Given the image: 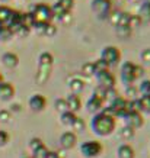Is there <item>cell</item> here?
I'll use <instances>...</instances> for the list:
<instances>
[{"label": "cell", "instance_id": "cell-17", "mask_svg": "<svg viewBox=\"0 0 150 158\" xmlns=\"http://www.w3.org/2000/svg\"><path fill=\"white\" fill-rule=\"evenodd\" d=\"M13 15H15V10L12 7L2 5L0 6V23L3 26H7L9 22L12 20V18H13Z\"/></svg>", "mask_w": 150, "mask_h": 158}, {"label": "cell", "instance_id": "cell-13", "mask_svg": "<svg viewBox=\"0 0 150 158\" xmlns=\"http://www.w3.org/2000/svg\"><path fill=\"white\" fill-rule=\"evenodd\" d=\"M58 142H60V147H61V148L68 151V149H73L76 147V144H77V136H76V134L72 132V131H66V132H63V134L60 135Z\"/></svg>", "mask_w": 150, "mask_h": 158}, {"label": "cell", "instance_id": "cell-20", "mask_svg": "<svg viewBox=\"0 0 150 158\" xmlns=\"http://www.w3.org/2000/svg\"><path fill=\"white\" fill-rule=\"evenodd\" d=\"M76 118H77L76 113L67 110V112H64V113L60 115V123L63 125V126H66V128H72L73 123H74V120H76Z\"/></svg>", "mask_w": 150, "mask_h": 158}, {"label": "cell", "instance_id": "cell-6", "mask_svg": "<svg viewBox=\"0 0 150 158\" xmlns=\"http://www.w3.org/2000/svg\"><path fill=\"white\" fill-rule=\"evenodd\" d=\"M104 112H107V113H109L111 116H114V118H124V116L128 113V109H127V99H124V97H118V99H115L114 102H111V103H108L107 107H104Z\"/></svg>", "mask_w": 150, "mask_h": 158}, {"label": "cell", "instance_id": "cell-41", "mask_svg": "<svg viewBox=\"0 0 150 158\" xmlns=\"http://www.w3.org/2000/svg\"><path fill=\"white\" fill-rule=\"evenodd\" d=\"M47 158H61V157H60V154L55 152V151H48V155H47Z\"/></svg>", "mask_w": 150, "mask_h": 158}, {"label": "cell", "instance_id": "cell-9", "mask_svg": "<svg viewBox=\"0 0 150 158\" xmlns=\"http://www.w3.org/2000/svg\"><path fill=\"white\" fill-rule=\"evenodd\" d=\"M95 80H96V84L99 89L102 90H107V89H112V87H115V76L112 74L109 70H104V71H98L95 74Z\"/></svg>", "mask_w": 150, "mask_h": 158}, {"label": "cell", "instance_id": "cell-1", "mask_svg": "<svg viewBox=\"0 0 150 158\" xmlns=\"http://www.w3.org/2000/svg\"><path fill=\"white\" fill-rule=\"evenodd\" d=\"M117 129V119L107 112H99L90 119V131L96 136L107 138Z\"/></svg>", "mask_w": 150, "mask_h": 158}, {"label": "cell", "instance_id": "cell-23", "mask_svg": "<svg viewBox=\"0 0 150 158\" xmlns=\"http://www.w3.org/2000/svg\"><path fill=\"white\" fill-rule=\"evenodd\" d=\"M102 94H104V100H105V103H111V102H114L115 99L120 97V94H118V91H117L115 87L104 90L102 91Z\"/></svg>", "mask_w": 150, "mask_h": 158}, {"label": "cell", "instance_id": "cell-18", "mask_svg": "<svg viewBox=\"0 0 150 158\" xmlns=\"http://www.w3.org/2000/svg\"><path fill=\"white\" fill-rule=\"evenodd\" d=\"M117 157L118 158H134L136 157V151L134 148L128 144H121L117 148Z\"/></svg>", "mask_w": 150, "mask_h": 158}, {"label": "cell", "instance_id": "cell-45", "mask_svg": "<svg viewBox=\"0 0 150 158\" xmlns=\"http://www.w3.org/2000/svg\"><path fill=\"white\" fill-rule=\"evenodd\" d=\"M3 81V77H2V74H0V83Z\"/></svg>", "mask_w": 150, "mask_h": 158}, {"label": "cell", "instance_id": "cell-32", "mask_svg": "<svg viewBox=\"0 0 150 158\" xmlns=\"http://www.w3.org/2000/svg\"><path fill=\"white\" fill-rule=\"evenodd\" d=\"M48 151L50 149L45 147V145H42L41 148H38L37 151H34V152L31 154V157L32 158H47V155H48Z\"/></svg>", "mask_w": 150, "mask_h": 158}, {"label": "cell", "instance_id": "cell-35", "mask_svg": "<svg viewBox=\"0 0 150 158\" xmlns=\"http://www.w3.org/2000/svg\"><path fill=\"white\" fill-rule=\"evenodd\" d=\"M140 60L144 65H150V48H144L140 52Z\"/></svg>", "mask_w": 150, "mask_h": 158}, {"label": "cell", "instance_id": "cell-25", "mask_svg": "<svg viewBox=\"0 0 150 158\" xmlns=\"http://www.w3.org/2000/svg\"><path fill=\"white\" fill-rule=\"evenodd\" d=\"M139 102H140V113H147L150 115V96H141L139 97Z\"/></svg>", "mask_w": 150, "mask_h": 158}, {"label": "cell", "instance_id": "cell-42", "mask_svg": "<svg viewBox=\"0 0 150 158\" xmlns=\"http://www.w3.org/2000/svg\"><path fill=\"white\" fill-rule=\"evenodd\" d=\"M141 2H143V0H130V5L131 3H141Z\"/></svg>", "mask_w": 150, "mask_h": 158}, {"label": "cell", "instance_id": "cell-33", "mask_svg": "<svg viewBox=\"0 0 150 158\" xmlns=\"http://www.w3.org/2000/svg\"><path fill=\"white\" fill-rule=\"evenodd\" d=\"M12 38H13L12 31H10L7 26H3V29L0 31V41H2V42H6V41H10Z\"/></svg>", "mask_w": 150, "mask_h": 158}, {"label": "cell", "instance_id": "cell-43", "mask_svg": "<svg viewBox=\"0 0 150 158\" xmlns=\"http://www.w3.org/2000/svg\"><path fill=\"white\" fill-rule=\"evenodd\" d=\"M121 3H126V5H130V0H120Z\"/></svg>", "mask_w": 150, "mask_h": 158}, {"label": "cell", "instance_id": "cell-5", "mask_svg": "<svg viewBox=\"0 0 150 158\" xmlns=\"http://www.w3.org/2000/svg\"><path fill=\"white\" fill-rule=\"evenodd\" d=\"M79 151L82 154V157L85 158H98L104 152V145L96 139H90V141H85L80 145Z\"/></svg>", "mask_w": 150, "mask_h": 158}, {"label": "cell", "instance_id": "cell-31", "mask_svg": "<svg viewBox=\"0 0 150 158\" xmlns=\"http://www.w3.org/2000/svg\"><path fill=\"white\" fill-rule=\"evenodd\" d=\"M85 128H86V123H85V120L82 119V118H76V120H74V123H73L72 126V129L73 131H76L77 134H80V132H83L85 131Z\"/></svg>", "mask_w": 150, "mask_h": 158}, {"label": "cell", "instance_id": "cell-46", "mask_svg": "<svg viewBox=\"0 0 150 158\" xmlns=\"http://www.w3.org/2000/svg\"><path fill=\"white\" fill-rule=\"evenodd\" d=\"M2 29H3V25H2V23H0V31H2Z\"/></svg>", "mask_w": 150, "mask_h": 158}, {"label": "cell", "instance_id": "cell-10", "mask_svg": "<svg viewBox=\"0 0 150 158\" xmlns=\"http://www.w3.org/2000/svg\"><path fill=\"white\" fill-rule=\"evenodd\" d=\"M120 77H121V81L127 86H133L134 81L137 80L136 77V64H133L131 61H126L121 65L120 70Z\"/></svg>", "mask_w": 150, "mask_h": 158}, {"label": "cell", "instance_id": "cell-30", "mask_svg": "<svg viewBox=\"0 0 150 158\" xmlns=\"http://www.w3.org/2000/svg\"><path fill=\"white\" fill-rule=\"evenodd\" d=\"M54 107H55V110H57L60 115L68 110L67 109V103H66V99H57L55 103H54Z\"/></svg>", "mask_w": 150, "mask_h": 158}, {"label": "cell", "instance_id": "cell-34", "mask_svg": "<svg viewBox=\"0 0 150 158\" xmlns=\"http://www.w3.org/2000/svg\"><path fill=\"white\" fill-rule=\"evenodd\" d=\"M134 132H136V131H133V129H130V128L124 126V128L120 131V138L124 139V141H128V139H131L134 136Z\"/></svg>", "mask_w": 150, "mask_h": 158}, {"label": "cell", "instance_id": "cell-8", "mask_svg": "<svg viewBox=\"0 0 150 158\" xmlns=\"http://www.w3.org/2000/svg\"><path fill=\"white\" fill-rule=\"evenodd\" d=\"M101 60L108 65V68L115 67L121 61V51L114 47V45H108L102 49L101 52Z\"/></svg>", "mask_w": 150, "mask_h": 158}, {"label": "cell", "instance_id": "cell-22", "mask_svg": "<svg viewBox=\"0 0 150 158\" xmlns=\"http://www.w3.org/2000/svg\"><path fill=\"white\" fill-rule=\"evenodd\" d=\"M122 16H124V12L122 10H118V9H112L111 15L108 16V22L112 25V26H118V25L121 23L122 20Z\"/></svg>", "mask_w": 150, "mask_h": 158}, {"label": "cell", "instance_id": "cell-44", "mask_svg": "<svg viewBox=\"0 0 150 158\" xmlns=\"http://www.w3.org/2000/svg\"><path fill=\"white\" fill-rule=\"evenodd\" d=\"M144 3H147V5H150V0H143Z\"/></svg>", "mask_w": 150, "mask_h": 158}, {"label": "cell", "instance_id": "cell-15", "mask_svg": "<svg viewBox=\"0 0 150 158\" xmlns=\"http://www.w3.org/2000/svg\"><path fill=\"white\" fill-rule=\"evenodd\" d=\"M13 96H15V87L12 86V83H6V81L0 83V99L7 102L10 99H13Z\"/></svg>", "mask_w": 150, "mask_h": 158}, {"label": "cell", "instance_id": "cell-4", "mask_svg": "<svg viewBox=\"0 0 150 158\" xmlns=\"http://www.w3.org/2000/svg\"><path fill=\"white\" fill-rule=\"evenodd\" d=\"M29 13L32 15L35 23H50L53 22V15H51V7L47 3H38L35 5Z\"/></svg>", "mask_w": 150, "mask_h": 158}, {"label": "cell", "instance_id": "cell-3", "mask_svg": "<svg viewBox=\"0 0 150 158\" xmlns=\"http://www.w3.org/2000/svg\"><path fill=\"white\" fill-rule=\"evenodd\" d=\"M112 9H114L112 0H92L90 2L92 13L101 20H107L108 16L111 15Z\"/></svg>", "mask_w": 150, "mask_h": 158}, {"label": "cell", "instance_id": "cell-29", "mask_svg": "<svg viewBox=\"0 0 150 158\" xmlns=\"http://www.w3.org/2000/svg\"><path fill=\"white\" fill-rule=\"evenodd\" d=\"M139 93L141 96H150V80H143L139 86Z\"/></svg>", "mask_w": 150, "mask_h": 158}, {"label": "cell", "instance_id": "cell-37", "mask_svg": "<svg viewBox=\"0 0 150 158\" xmlns=\"http://www.w3.org/2000/svg\"><path fill=\"white\" fill-rule=\"evenodd\" d=\"M10 141V136L6 131H0V147H5Z\"/></svg>", "mask_w": 150, "mask_h": 158}, {"label": "cell", "instance_id": "cell-40", "mask_svg": "<svg viewBox=\"0 0 150 158\" xmlns=\"http://www.w3.org/2000/svg\"><path fill=\"white\" fill-rule=\"evenodd\" d=\"M143 71H144V70H143V67H141V65H137V64H136V77H137V78L143 76Z\"/></svg>", "mask_w": 150, "mask_h": 158}, {"label": "cell", "instance_id": "cell-36", "mask_svg": "<svg viewBox=\"0 0 150 158\" xmlns=\"http://www.w3.org/2000/svg\"><path fill=\"white\" fill-rule=\"evenodd\" d=\"M57 2L63 6L67 12H72V9H73V6H74V2H76V0H57Z\"/></svg>", "mask_w": 150, "mask_h": 158}, {"label": "cell", "instance_id": "cell-27", "mask_svg": "<svg viewBox=\"0 0 150 158\" xmlns=\"http://www.w3.org/2000/svg\"><path fill=\"white\" fill-rule=\"evenodd\" d=\"M127 25H128V28L131 29V31H134L136 28H139V26H141V20L140 18L137 16V15H130V18H128V22H127Z\"/></svg>", "mask_w": 150, "mask_h": 158}, {"label": "cell", "instance_id": "cell-38", "mask_svg": "<svg viewBox=\"0 0 150 158\" xmlns=\"http://www.w3.org/2000/svg\"><path fill=\"white\" fill-rule=\"evenodd\" d=\"M55 32H57V28H55V25L51 22V23H48L47 29H45V34H44V36H54V35H55Z\"/></svg>", "mask_w": 150, "mask_h": 158}, {"label": "cell", "instance_id": "cell-14", "mask_svg": "<svg viewBox=\"0 0 150 158\" xmlns=\"http://www.w3.org/2000/svg\"><path fill=\"white\" fill-rule=\"evenodd\" d=\"M66 103H67V109L73 113H77L79 110L82 109V100H80V97L79 94H68L66 97Z\"/></svg>", "mask_w": 150, "mask_h": 158}, {"label": "cell", "instance_id": "cell-11", "mask_svg": "<svg viewBox=\"0 0 150 158\" xmlns=\"http://www.w3.org/2000/svg\"><path fill=\"white\" fill-rule=\"evenodd\" d=\"M122 120H124V125H126L127 128H130V129H133V131L140 129L141 126H143V123H144V119H143L141 113H137V112L127 113V115L122 118Z\"/></svg>", "mask_w": 150, "mask_h": 158}, {"label": "cell", "instance_id": "cell-12", "mask_svg": "<svg viewBox=\"0 0 150 158\" xmlns=\"http://www.w3.org/2000/svg\"><path fill=\"white\" fill-rule=\"evenodd\" d=\"M28 106L29 109L35 112V113H39V112H44L45 107H47V99L42 96V94H32V96L28 99Z\"/></svg>", "mask_w": 150, "mask_h": 158}, {"label": "cell", "instance_id": "cell-19", "mask_svg": "<svg viewBox=\"0 0 150 158\" xmlns=\"http://www.w3.org/2000/svg\"><path fill=\"white\" fill-rule=\"evenodd\" d=\"M137 16L140 18L141 23H150V5L141 2L139 5V10H137Z\"/></svg>", "mask_w": 150, "mask_h": 158}, {"label": "cell", "instance_id": "cell-47", "mask_svg": "<svg viewBox=\"0 0 150 158\" xmlns=\"http://www.w3.org/2000/svg\"><path fill=\"white\" fill-rule=\"evenodd\" d=\"M0 2H7V0H0Z\"/></svg>", "mask_w": 150, "mask_h": 158}, {"label": "cell", "instance_id": "cell-2", "mask_svg": "<svg viewBox=\"0 0 150 158\" xmlns=\"http://www.w3.org/2000/svg\"><path fill=\"white\" fill-rule=\"evenodd\" d=\"M54 65V58L50 52H42L38 57V67H37V74H35V81L37 84L42 86L50 80L51 71Z\"/></svg>", "mask_w": 150, "mask_h": 158}, {"label": "cell", "instance_id": "cell-16", "mask_svg": "<svg viewBox=\"0 0 150 158\" xmlns=\"http://www.w3.org/2000/svg\"><path fill=\"white\" fill-rule=\"evenodd\" d=\"M2 64H3L6 68L13 70V68H16L18 64H19V57L13 52H5L3 57H2Z\"/></svg>", "mask_w": 150, "mask_h": 158}, {"label": "cell", "instance_id": "cell-28", "mask_svg": "<svg viewBox=\"0 0 150 158\" xmlns=\"http://www.w3.org/2000/svg\"><path fill=\"white\" fill-rule=\"evenodd\" d=\"M42 145H44L42 139H39V138H31V139H29V142H28V148L31 149V154H32L34 151H37L38 148H41Z\"/></svg>", "mask_w": 150, "mask_h": 158}, {"label": "cell", "instance_id": "cell-26", "mask_svg": "<svg viewBox=\"0 0 150 158\" xmlns=\"http://www.w3.org/2000/svg\"><path fill=\"white\" fill-rule=\"evenodd\" d=\"M80 73H82L85 77H93L95 76V65H93V62H86V64H83L82 68H80Z\"/></svg>", "mask_w": 150, "mask_h": 158}, {"label": "cell", "instance_id": "cell-21", "mask_svg": "<svg viewBox=\"0 0 150 158\" xmlns=\"http://www.w3.org/2000/svg\"><path fill=\"white\" fill-rule=\"evenodd\" d=\"M68 89L72 91V94H80L82 90L85 89V83H83V80L74 77V78H72V80L68 81Z\"/></svg>", "mask_w": 150, "mask_h": 158}, {"label": "cell", "instance_id": "cell-24", "mask_svg": "<svg viewBox=\"0 0 150 158\" xmlns=\"http://www.w3.org/2000/svg\"><path fill=\"white\" fill-rule=\"evenodd\" d=\"M115 34L120 36V38H128L131 34H133V31H131L127 25H118L115 26Z\"/></svg>", "mask_w": 150, "mask_h": 158}, {"label": "cell", "instance_id": "cell-7", "mask_svg": "<svg viewBox=\"0 0 150 158\" xmlns=\"http://www.w3.org/2000/svg\"><path fill=\"white\" fill-rule=\"evenodd\" d=\"M102 89L96 87V90L92 93V96L87 99L86 102V110L87 112H90L93 115H96L99 112L104 110L105 107V100H104V94H102Z\"/></svg>", "mask_w": 150, "mask_h": 158}, {"label": "cell", "instance_id": "cell-39", "mask_svg": "<svg viewBox=\"0 0 150 158\" xmlns=\"http://www.w3.org/2000/svg\"><path fill=\"white\" fill-rule=\"evenodd\" d=\"M139 91L136 90V87L134 86H127V94L131 97V99H136V94Z\"/></svg>", "mask_w": 150, "mask_h": 158}]
</instances>
